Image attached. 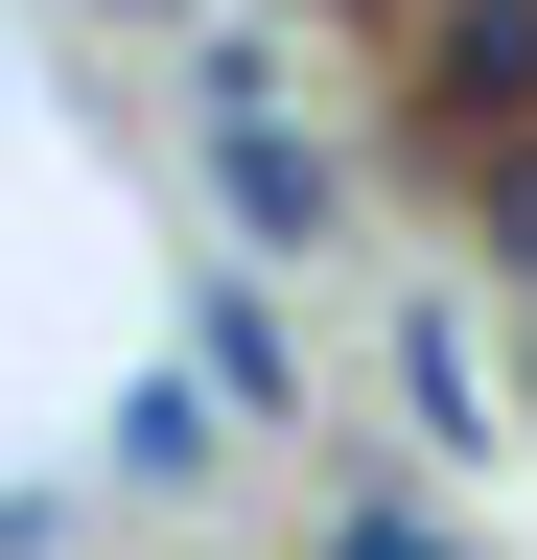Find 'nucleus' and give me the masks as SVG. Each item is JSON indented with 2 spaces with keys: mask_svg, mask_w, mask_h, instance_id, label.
<instances>
[{
  "mask_svg": "<svg viewBox=\"0 0 537 560\" xmlns=\"http://www.w3.org/2000/svg\"><path fill=\"white\" fill-rule=\"evenodd\" d=\"M421 117H467L514 164V140H537V0H444V24H421Z\"/></svg>",
  "mask_w": 537,
  "mask_h": 560,
  "instance_id": "nucleus-1",
  "label": "nucleus"
},
{
  "mask_svg": "<svg viewBox=\"0 0 537 560\" xmlns=\"http://www.w3.org/2000/svg\"><path fill=\"white\" fill-rule=\"evenodd\" d=\"M117 490H211V397H187V374L117 397Z\"/></svg>",
  "mask_w": 537,
  "mask_h": 560,
  "instance_id": "nucleus-2",
  "label": "nucleus"
},
{
  "mask_svg": "<svg viewBox=\"0 0 537 560\" xmlns=\"http://www.w3.org/2000/svg\"><path fill=\"white\" fill-rule=\"evenodd\" d=\"M234 210H257V234H327L351 187H327V140H281V117H257V140H234Z\"/></svg>",
  "mask_w": 537,
  "mask_h": 560,
  "instance_id": "nucleus-3",
  "label": "nucleus"
},
{
  "mask_svg": "<svg viewBox=\"0 0 537 560\" xmlns=\"http://www.w3.org/2000/svg\"><path fill=\"white\" fill-rule=\"evenodd\" d=\"M327 560H467V537H421L397 490H351V514H327Z\"/></svg>",
  "mask_w": 537,
  "mask_h": 560,
  "instance_id": "nucleus-4",
  "label": "nucleus"
},
{
  "mask_svg": "<svg viewBox=\"0 0 537 560\" xmlns=\"http://www.w3.org/2000/svg\"><path fill=\"white\" fill-rule=\"evenodd\" d=\"M491 257H514V304H537V140L491 164Z\"/></svg>",
  "mask_w": 537,
  "mask_h": 560,
  "instance_id": "nucleus-5",
  "label": "nucleus"
}]
</instances>
